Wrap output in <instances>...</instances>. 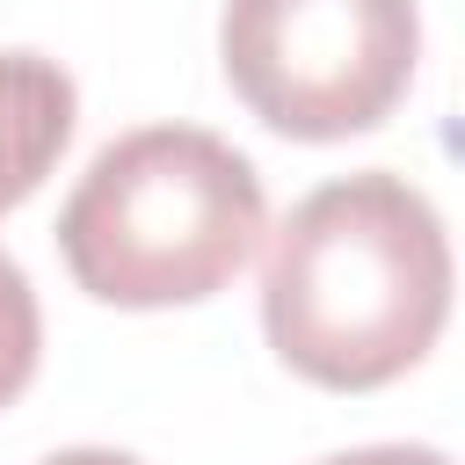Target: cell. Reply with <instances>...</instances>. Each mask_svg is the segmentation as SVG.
<instances>
[{
    "label": "cell",
    "mask_w": 465,
    "mask_h": 465,
    "mask_svg": "<svg viewBox=\"0 0 465 465\" xmlns=\"http://www.w3.org/2000/svg\"><path fill=\"white\" fill-rule=\"evenodd\" d=\"M443 320L450 232L407 174L363 167L320 182L269 232L262 334L298 378L327 392H378L436 349Z\"/></svg>",
    "instance_id": "1"
},
{
    "label": "cell",
    "mask_w": 465,
    "mask_h": 465,
    "mask_svg": "<svg viewBox=\"0 0 465 465\" xmlns=\"http://www.w3.org/2000/svg\"><path fill=\"white\" fill-rule=\"evenodd\" d=\"M269 232L262 174L203 124L109 138L58 203V254L102 305L153 312L225 291Z\"/></svg>",
    "instance_id": "2"
},
{
    "label": "cell",
    "mask_w": 465,
    "mask_h": 465,
    "mask_svg": "<svg viewBox=\"0 0 465 465\" xmlns=\"http://www.w3.org/2000/svg\"><path fill=\"white\" fill-rule=\"evenodd\" d=\"M218 58L269 131L327 145L407 102L421 15L414 0H225Z\"/></svg>",
    "instance_id": "3"
},
{
    "label": "cell",
    "mask_w": 465,
    "mask_h": 465,
    "mask_svg": "<svg viewBox=\"0 0 465 465\" xmlns=\"http://www.w3.org/2000/svg\"><path fill=\"white\" fill-rule=\"evenodd\" d=\"M80 116L73 73L44 51H0V211H15L65 153Z\"/></svg>",
    "instance_id": "4"
},
{
    "label": "cell",
    "mask_w": 465,
    "mask_h": 465,
    "mask_svg": "<svg viewBox=\"0 0 465 465\" xmlns=\"http://www.w3.org/2000/svg\"><path fill=\"white\" fill-rule=\"evenodd\" d=\"M36 356H44V312H36V291L22 276L15 254H0V407H15L36 378Z\"/></svg>",
    "instance_id": "5"
},
{
    "label": "cell",
    "mask_w": 465,
    "mask_h": 465,
    "mask_svg": "<svg viewBox=\"0 0 465 465\" xmlns=\"http://www.w3.org/2000/svg\"><path fill=\"white\" fill-rule=\"evenodd\" d=\"M312 465H450V458L429 450V443H363V450H334V458H312Z\"/></svg>",
    "instance_id": "6"
},
{
    "label": "cell",
    "mask_w": 465,
    "mask_h": 465,
    "mask_svg": "<svg viewBox=\"0 0 465 465\" xmlns=\"http://www.w3.org/2000/svg\"><path fill=\"white\" fill-rule=\"evenodd\" d=\"M44 465H138L131 450H109V443H73V450H51Z\"/></svg>",
    "instance_id": "7"
}]
</instances>
